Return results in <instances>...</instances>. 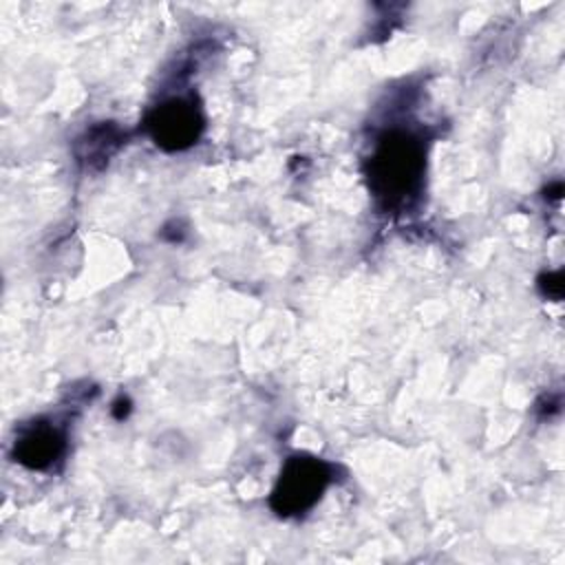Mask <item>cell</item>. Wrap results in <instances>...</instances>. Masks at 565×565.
Wrapping results in <instances>:
<instances>
[{"label": "cell", "mask_w": 565, "mask_h": 565, "mask_svg": "<svg viewBox=\"0 0 565 565\" xmlns=\"http://www.w3.org/2000/svg\"><path fill=\"white\" fill-rule=\"evenodd\" d=\"M146 128L159 148L185 150L196 143L203 130V115L192 97H172L148 115Z\"/></svg>", "instance_id": "3"}, {"label": "cell", "mask_w": 565, "mask_h": 565, "mask_svg": "<svg viewBox=\"0 0 565 565\" xmlns=\"http://www.w3.org/2000/svg\"><path fill=\"white\" fill-rule=\"evenodd\" d=\"M539 287L543 291V296L552 298V300H558L563 296V276L561 271H554V274H545L539 278Z\"/></svg>", "instance_id": "6"}, {"label": "cell", "mask_w": 565, "mask_h": 565, "mask_svg": "<svg viewBox=\"0 0 565 565\" xmlns=\"http://www.w3.org/2000/svg\"><path fill=\"white\" fill-rule=\"evenodd\" d=\"M424 157V143L413 132L391 130L380 139L369 161V188L384 207H402L419 192Z\"/></svg>", "instance_id": "1"}, {"label": "cell", "mask_w": 565, "mask_h": 565, "mask_svg": "<svg viewBox=\"0 0 565 565\" xmlns=\"http://www.w3.org/2000/svg\"><path fill=\"white\" fill-rule=\"evenodd\" d=\"M331 481V466L318 457L294 455L282 466V472L271 492V508L282 516H296L318 503Z\"/></svg>", "instance_id": "2"}, {"label": "cell", "mask_w": 565, "mask_h": 565, "mask_svg": "<svg viewBox=\"0 0 565 565\" xmlns=\"http://www.w3.org/2000/svg\"><path fill=\"white\" fill-rule=\"evenodd\" d=\"M119 143V132L113 126H97L90 132H86V137L79 141V159L86 163L93 161H104L110 157V152L117 148Z\"/></svg>", "instance_id": "5"}, {"label": "cell", "mask_w": 565, "mask_h": 565, "mask_svg": "<svg viewBox=\"0 0 565 565\" xmlns=\"http://www.w3.org/2000/svg\"><path fill=\"white\" fill-rule=\"evenodd\" d=\"M128 413H130V402H128L126 397H119V399L115 402V406H113V415H115L117 419H124Z\"/></svg>", "instance_id": "7"}, {"label": "cell", "mask_w": 565, "mask_h": 565, "mask_svg": "<svg viewBox=\"0 0 565 565\" xmlns=\"http://www.w3.org/2000/svg\"><path fill=\"white\" fill-rule=\"evenodd\" d=\"M64 452V435L49 422H33L13 441V457L31 470L51 468Z\"/></svg>", "instance_id": "4"}]
</instances>
